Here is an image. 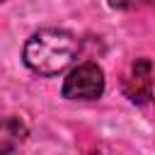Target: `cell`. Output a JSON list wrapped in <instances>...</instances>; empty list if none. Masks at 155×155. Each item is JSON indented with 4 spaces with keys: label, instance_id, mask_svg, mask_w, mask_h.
<instances>
[{
    "label": "cell",
    "instance_id": "obj_5",
    "mask_svg": "<svg viewBox=\"0 0 155 155\" xmlns=\"http://www.w3.org/2000/svg\"><path fill=\"white\" fill-rule=\"evenodd\" d=\"M107 2L114 10H143V7L155 10V0H107Z\"/></svg>",
    "mask_w": 155,
    "mask_h": 155
},
{
    "label": "cell",
    "instance_id": "obj_4",
    "mask_svg": "<svg viewBox=\"0 0 155 155\" xmlns=\"http://www.w3.org/2000/svg\"><path fill=\"white\" fill-rule=\"evenodd\" d=\"M24 138H27V126L22 119H17V116L0 119V153L15 150Z\"/></svg>",
    "mask_w": 155,
    "mask_h": 155
},
{
    "label": "cell",
    "instance_id": "obj_3",
    "mask_svg": "<svg viewBox=\"0 0 155 155\" xmlns=\"http://www.w3.org/2000/svg\"><path fill=\"white\" fill-rule=\"evenodd\" d=\"M124 92L131 102L145 104L153 97V63L148 58H136L124 75Z\"/></svg>",
    "mask_w": 155,
    "mask_h": 155
},
{
    "label": "cell",
    "instance_id": "obj_1",
    "mask_svg": "<svg viewBox=\"0 0 155 155\" xmlns=\"http://www.w3.org/2000/svg\"><path fill=\"white\" fill-rule=\"evenodd\" d=\"M78 48L80 41L75 39V34L65 29H41L27 39L22 58L31 73L41 78H53L73 63Z\"/></svg>",
    "mask_w": 155,
    "mask_h": 155
},
{
    "label": "cell",
    "instance_id": "obj_6",
    "mask_svg": "<svg viewBox=\"0 0 155 155\" xmlns=\"http://www.w3.org/2000/svg\"><path fill=\"white\" fill-rule=\"evenodd\" d=\"M0 2H2V0H0Z\"/></svg>",
    "mask_w": 155,
    "mask_h": 155
},
{
    "label": "cell",
    "instance_id": "obj_2",
    "mask_svg": "<svg viewBox=\"0 0 155 155\" xmlns=\"http://www.w3.org/2000/svg\"><path fill=\"white\" fill-rule=\"evenodd\" d=\"M61 92L65 99H80V102L99 99L104 92V70L92 61L80 63L65 75Z\"/></svg>",
    "mask_w": 155,
    "mask_h": 155
}]
</instances>
